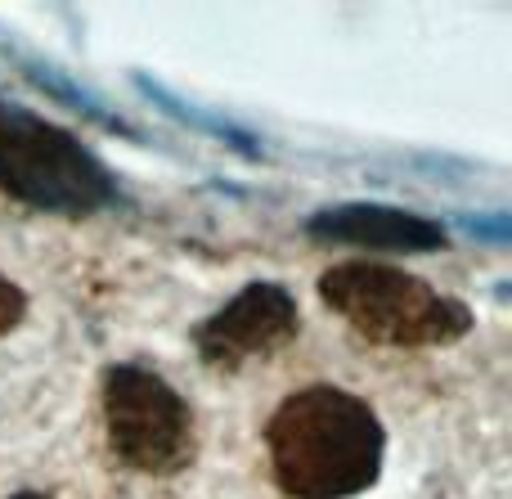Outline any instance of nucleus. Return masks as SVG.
Wrapping results in <instances>:
<instances>
[{
    "label": "nucleus",
    "mask_w": 512,
    "mask_h": 499,
    "mask_svg": "<svg viewBox=\"0 0 512 499\" xmlns=\"http://www.w3.org/2000/svg\"><path fill=\"white\" fill-rule=\"evenodd\" d=\"M27 306H32V302H27L23 284H14V279L0 270V338H9V333L27 320Z\"/></svg>",
    "instance_id": "nucleus-9"
},
{
    "label": "nucleus",
    "mask_w": 512,
    "mask_h": 499,
    "mask_svg": "<svg viewBox=\"0 0 512 499\" xmlns=\"http://www.w3.org/2000/svg\"><path fill=\"white\" fill-rule=\"evenodd\" d=\"M306 239L315 243H342V248H369V252H441L450 248V225L423 212L387 203H328L301 221Z\"/></svg>",
    "instance_id": "nucleus-6"
},
{
    "label": "nucleus",
    "mask_w": 512,
    "mask_h": 499,
    "mask_svg": "<svg viewBox=\"0 0 512 499\" xmlns=\"http://www.w3.org/2000/svg\"><path fill=\"white\" fill-rule=\"evenodd\" d=\"M14 63H18V68H23V77L32 81L36 90H45V95H54L63 108H72V113H81V117H86V122H99V126H108V131H117V135H131V140H135V126L126 122L122 113H113V108H108L104 99L95 95V90L77 86V81H72L68 72L50 68V63L32 59V54H23V59H14Z\"/></svg>",
    "instance_id": "nucleus-8"
},
{
    "label": "nucleus",
    "mask_w": 512,
    "mask_h": 499,
    "mask_svg": "<svg viewBox=\"0 0 512 499\" xmlns=\"http://www.w3.org/2000/svg\"><path fill=\"white\" fill-rule=\"evenodd\" d=\"M270 473L288 499H360L382 482L387 428L364 396L310 383L265 423Z\"/></svg>",
    "instance_id": "nucleus-1"
},
{
    "label": "nucleus",
    "mask_w": 512,
    "mask_h": 499,
    "mask_svg": "<svg viewBox=\"0 0 512 499\" xmlns=\"http://www.w3.org/2000/svg\"><path fill=\"white\" fill-rule=\"evenodd\" d=\"M315 293L351 333L391 351L454 347L477 329V311L463 297L382 261H337L319 275Z\"/></svg>",
    "instance_id": "nucleus-2"
},
{
    "label": "nucleus",
    "mask_w": 512,
    "mask_h": 499,
    "mask_svg": "<svg viewBox=\"0 0 512 499\" xmlns=\"http://www.w3.org/2000/svg\"><path fill=\"white\" fill-rule=\"evenodd\" d=\"M104 401V432L117 464L144 477H180L198 459V419L189 396L149 365L104 369L99 383Z\"/></svg>",
    "instance_id": "nucleus-4"
},
{
    "label": "nucleus",
    "mask_w": 512,
    "mask_h": 499,
    "mask_svg": "<svg viewBox=\"0 0 512 499\" xmlns=\"http://www.w3.org/2000/svg\"><path fill=\"white\" fill-rule=\"evenodd\" d=\"M135 86H140L144 95H149L167 117H176L180 126H189V131L212 135L216 144H230V149H234V153H243V158H265V144L256 140L252 131H243L239 122H230V117H221V113H212V108H198V104H189V99L171 95V90L162 86V81L144 77V72H135Z\"/></svg>",
    "instance_id": "nucleus-7"
},
{
    "label": "nucleus",
    "mask_w": 512,
    "mask_h": 499,
    "mask_svg": "<svg viewBox=\"0 0 512 499\" xmlns=\"http://www.w3.org/2000/svg\"><path fill=\"white\" fill-rule=\"evenodd\" d=\"M9 499H54V495H45V491H32V486H27V491H14Z\"/></svg>",
    "instance_id": "nucleus-11"
},
{
    "label": "nucleus",
    "mask_w": 512,
    "mask_h": 499,
    "mask_svg": "<svg viewBox=\"0 0 512 499\" xmlns=\"http://www.w3.org/2000/svg\"><path fill=\"white\" fill-rule=\"evenodd\" d=\"M301 333V306L274 279H252L194 324V351L216 374H239L252 360H270Z\"/></svg>",
    "instance_id": "nucleus-5"
},
{
    "label": "nucleus",
    "mask_w": 512,
    "mask_h": 499,
    "mask_svg": "<svg viewBox=\"0 0 512 499\" xmlns=\"http://www.w3.org/2000/svg\"><path fill=\"white\" fill-rule=\"evenodd\" d=\"M0 194L50 216H95L122 203L117 176L77 131L9 99H0Z\"/></svg>",
    "instance_id": "nucleus-3"
},
{
    "label": "nucleus",
    "mask_w": 512,
    "mask_h": 499,
    "mask_svg": "<svg viewBox=\"0 0 512 499\" xmlns=\"http://www.w3.org/2000/svg\"><path fill=\"white\" fill-rule=\"evenodd\" d=\"M459 225L468 234H481V239H490V243H508L512 239V225H508L504 212H495V216H463Z\"/></svg>",
    "instance_id": "nucleus-10"
}]
</instances>
